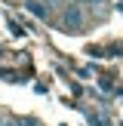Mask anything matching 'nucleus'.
Wrapping results in <instances>:
<instances>
[{"mask_svg":"<svg viewBox=\"0 0 123 126\" xmlns=\"http://www.w3.org/2000/svg\"><path fill=\"white\" fill-rule=\"evenodd\" d=\"M25 126H40V120H22Z\"/></svg>","mask_w":123,"mask_h":126,"instance_id":"obj_6","label":"nucleus"},{"mask_svg":"<svg viewBox=\"0 0 123 126\" xmlns=\"http://www.w3.org/2000/svg\"><path fill=\"white\" fill-rule=\"evenodd\" d=\"M0 126H22V120H12V117H3Z\"/></svg>","mask_w":123,"mask_h":126,"instance_id":"obj_4","label":"nucleus"},{"mask_svg":"<svg viewBox=\"0 0 123 126\" xmlns=\"http://www.w3.org/2000/svg\"><path fill=\"white\" fill-rule=\"evenodd\" d=\"M86 120H89L92 126H105V120H102V114H98V111H86Z\"/></svg>","mask_w":123,"mask_h":126,"instance_id":"obj_3","label":"nucleus"},{"mask_svg":"<svg viewBox=\"0 0 123 126\" xmlns=\"http://www.w3.org/2000/svg\"><path fill=\"white\" fill-rule=\"evenodd\" d=\"M83 9H80L77 3H65L62 6V16H59V28L65 31V34H77V31H83Z\"/></svg>","mask_w":123,"mask_h":126,"instance_id":"obj_1","label":"nucleus"},{"mask_svg":"<svg viewBox=\"0 0 123 126\" xmlns=\"http://www.w3.org/2000/svg\"><path fill=\"white\" fill-rule=\"evenodd\" d=\"M86 3H89V6H105L108 0H86Z\"/></svg>","mask_w":123,"mask_h":126,"instance_id":"obj_5","label":"nucleus"},{"mask_svg":"<svg viewBox=\"0 0 123 126\" xmlns=\"http://www.w3.org/2000/svg\"><path fill=\"white\" fill-rule=\"evenodd\" d=\"M25 9H28L34 18H49V12H52L43 0H25Z\"/></svg>","mask_w":123,"mask_h":126,"instance_id":"obj_2","label":"nucleus"}]
</instances>
